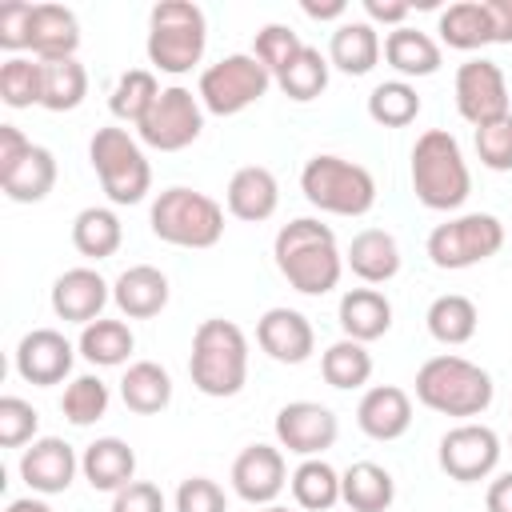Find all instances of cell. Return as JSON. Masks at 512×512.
Here are the masks:
<instances>
[{
    "mask_svg": "<svg viewBox=\"0 0 512 512\" xmlns=\"http://www.w3.org/2000/svg\"><path fill=\"white\" fill-rule=\"evenodd\" d=\"M32 56L36 60H72L80 48V20L64 4H36L32 16Z\"/></svg>",
    "mask_w": 512,
    "mask_h": 512,
    "instance_id": "484cf974",
    "label": "cell"
},
{
    "mask_svg": "<svg viewBox=\"0 0 512 512\" xmlns=\"http://www.w3.org/2000/svg\"><path fill=\"white\" fill-rule=\"evenodd\" d=\"M300 8H304V16H312V20H336V16H344V0H300Z\"/></svg>",
    "mask_w": 512,
    "mask_h": 512,
    "instance_id": "11a10c76",
    "label": "cell"
},
{
    "mask_svg": "<svg viewBox=\"0 0 512 512\" xmlns=\"http://www.w3.org/2000/svg\"><path fill=\"white\" fill-rule=\"evenodd\" d=\"M440 40L456 52H472V48H484L492 44V20H488V8L484 0H460V4H448L440 12Z\"/></svg>",
    "mask_w": 512,
    "mask_h": 512,
    "instance_id": "d6a6232c",
    "label": "cell"
},
{
    "mask_svg": "<svg viewBox=\"0 0 512 512\" xmlns=\"http://www.w3.org/2000/svg\"><path fill=\"white\" fill-rule=\"evenodd\" d=\"M76 348H80V356H84L88 364H96V368H116V364H124V360L132 356L136 336H132V328H128L124 320H104V316H100V320L84 324Z\"/></svg>",
    "mask_w": 512,
    "mask_h": 512,
    "instance_id": "836d02e7",
    "label": "cell"
},
{
    "mask_svg": "<svg viewBox=\"0 0 512 512\" xmlns=\"http://www.w3.org/2000/svg\"><path fill=\"white\" fill-rule=\"evenodd\" d=\"M112 300L108 280L96 268H68L52 284V312L68 324H92L100 320L104 304Z\"/></svg>",
    "mask_w": 512,
    "mask_h": 512,
    "instance_id": "ac0fdd59",
    "label": "cell"
},
{
    "mask_svg": "<svg viewBox=\"0 0 512 512\" xmlns=\"http://www.w3.org/2000/svg\"><path fill=\"white\" fill-rule=\"evenodd\" d=\"M384 60L400 76H432L440 72V44L420 28H392L384 36Z\"/></svg>",
    "mask_w": 512,
    "mask_h": 512,
    "instance_id": "f546056e",
    "label": "cell"
},
{
    "mask_svg": "<svg viewBox=\"0 0 512 512\" xmlns=\"http://www.w3.org/2000/svg\"><path fill=\"white\" fill-rule=\"evenodd\" d=\"M340 500L352 512H388L396 500V480L372 460H356L340 472Z\"/></svg>",
    "mask_w": 512,
    "mask_h": 512,
    "instance_id": "83f0119b",
    "label": "cell"
},
{
    "mask_svg": "<svg viewBox=\"0 0 512 512\" xmlns=\"http://www.w3.org/2000/svg\"><path fill=\"white\" fill-rule=\"evenodd\" d=\"M160 92H164V88L156 84V76H152L148 68H128V72L116 80L112 96H108V112H112L116 120H124V124H140V120L152 112V104H156Z\"/></svg>",
    "mask_w": 512,
    "mask_h": 512,
    "instance_id": "74e56055",
    "label": "cell"
},
{
    "mask_svg": "<svg viewBox=\"0 0 512 512\" xmlns=\"http://www.w3.org/2000/svg\"><path fill=\"white\" fill-rule=\"evenodd\" d=\"M188 376L196 392L204 396H236L248 380V336L240 324L212 316L192 332V356H188Z\"/></svg>",
    "mask_w": 512,
    "mask_h": 512,
    "instance_id": "3957f363",
    "label": "cell"
},
{
    "mask_svg": "<svg viewBox=\"0 0 512 512\" xmlns=\"http://www.w3.org/2000/svg\"><path fill=\"white\" fill-rule=\"evenodd\" d=\"M152 236L176 248H212L224 236V208L196 188H164L148 212Z\"/></svg>",
    "mask_w": 512,
    "mask_h": 512,
    "instance_id": "52a82bcc",
    "label": "cell"
},
{
    "mask_svg": "<svg viewBox=\"0 0 512 512\" xmlns=\"http://www.w3.org/2000/svg\"><path fill=\"white\" fill-rule=\"evenodd\" d=\"M272 256H276L280 276L304 296L332 292L340 284V272H344V256H340L336 232L328 224L312 220V216L288 220L272 240Z\"/></svg>",
    "mask_w": 512,
    "mask_h": 512,
    "instance_id": "6da1fadb",
    "label": "cell"
},
{
    "mask_svg": "<svg viewBox=\"0 0 512 512\" xmlns=\"http://www.w3.org/2000/svg\"><path fill=\"white\" fill-rule=\"evenodd\" d=\"M380 52H384L380 32L368 20H344V24H336V32L328 40V64L348 76H368L376 68Z\"/></svg>",
    "mask_w": 512,
    "mask_h": 512,
    "instance_id": "4316f807",
    "label": "cell"
},
{
    "mask_svg": "<svg viewBox=\"0 0 512 512\" xmlns=\"http://www.w3.org/2000/svg\"><path fill=\"white\" fill-rule=\"evenodd\" d=\"M208 48V20L204 8L192 0H160L148 12V60L152 68L168 72V76H184L200 64Z\"/></svg>",
    "mask_w": 512,
    "mask_h": 512,
    "instance_id": "5b68a950",
    "label": "cell"
},
{
    "mask_svg": "<svg viewBox=\"0 0 512 512\" xmlns=\"http://www.w3.org/2000/svg\"><path fill=\"white\" fill-rule=\"evenodd\" d=\"M88 160L100 176V188L112 204H140L152 192V168L144 148L124 128H96L88 144Z\"/></svg>",
    "mask_w": 512,
    "mask_h": 512,
    "instance_id": "ba28073f",
    "label": "cell"
},
{
    "mask_svg": "<svg viewBox=\"0 0 512 512\" xmlns=\"http://www.w3.org/2000/svg\"><path fill=\"white\" fill-rule=\"evenodd\" d=\"M32 152V140L16 128V124H0V180Z\"/></svg>",
    "mask_w": 512,
    "mask_h": 512,
    "instance_id": "f907efd6",
    "label": "cell"
},
{
    "mask_svg": "<svg viewBox=\"0 0 512 512\" xmlns=\"http://www.w3.org/2000/svg\"><path fill=\"white\" fill-rule=\"evenodd\" d=\"M112 300L128 320H152L168 304V276L152 264H132L116 276Z\"/></svg>",
    "mask_w": 512,
    "mask_h": 512,
    "instance_id": "7402d4cb",
    "label": "cell"
},
{
    "mask_svg": "<svg viewBox=\"0 0 512 512\" xmlns=\"http://www.w3.org/2000/svg\"><path fill=\"white\" fill-rule=\"evenodd\" d=\"M80 472V456L72 452L68 440L60 436H40L32 440V448H24L20 456V476L32 492L40 496H56V492H68V484L76 480Z\"/></svg>",
    "mask_w": 512,
    "mask_h": 512,
    "instance_id": "e0dca14e",
    "label": "cell"
},
{
    "mask_svg": "<svg viewBox=\"0 0 512 512\" xmlns=\"http://www.w3.org/2000/svg\"><path fill=\"white\" fill-rule=\"evenodd\" d=\"M136 132L156 152H180V148H188L204 132V104L188 88L172 84V88H164L156 96L152 112L136 124Z\"/></svg>",
    "mask_w": 512,
    "mask_h": 512,
    "instance_id": "8fae6325",
    "label": "cell"
},
{
    "mask_svg": "<svg viewBox=\"0 0 512 512\" xmlns=\"http://www.w3.org/2000/svg\"><path fill=\"white\" fill-rule=\"evenodd\" d=\"M344 264L364 284H388L400 272V244L384 228H364V232L352 236V244L344 252Z\"/></svg>",
    "mask_w": 512,
    "mask_h": 512,
    "instance_id": "cb8c5ba5",
    "label": "cell"
},
{
    "mask_svg": "<svg viewBox=\"0 0 512 512\" xmlns=\"http://www.w3.org/2000/svg\"><path fill=\"white\" fill-rule=\"evenodd\" d=\"M412 192L432 212H456L472 192V172L448 128H428L412 144Z\"/></svg>",
    "mask_w": 512,
    "mask_h": 512,
    "instance_id": "7a4b0ae2",
    "label": "cell"
},
{
    "mask_svg": "<svg viewBox=\"0 0 512 512\" xmlns=\"http://www.w3.org/2000/svg\"><path fill=\"white\" fill-rule=\"evenodd\" d=\"M40 88H44V64L40 60L8 56L0 64V100L8 108H32V104H40Z\"/></svg>",
    "mask_w": 512,
    "mask_h": 512,
    "instance_id": "7bdbcfd3",
    "label": "cell"
},
{
    "mask_svg": "<svg viewBox=\"0 0 512 512\" xmlns=\"http://www.w3.org/2000/svg\"><path fill=\"white\" fill-rule=\"evenodd\" d=\"M4 196L16 204H36L56 188V156L44 144H32V152L0 180Z\"/></svg>",
    "mask_w": 512,
    "mask_h": 512,
    "instance_id": "4dcf8cb0",
    "label": "cell"
},
{
    "mask_svg": "<svg viewBox=\"0 0 512 512\" xmlns=\"http://www.w3.org/2000/svg\"><path fill=\"white\" fill-rule=\"evenodd\" d=\"M320 372H324V380L332 384V388H360V384H368V376H372V352L360 344V340H336V344H328L324 348V356H320Z\"/></svg>",
    "mask_w": 512,
    "mask_h": 512,
    "instance_id": "f35d334b",
    "label": "cell"
},
{
    "mask_svg": "<svg viewBox=\"0 0 512 512\" xmlns=\"http://www.w3.org/2000/svg\"><path fill=\"white\" fill-rule=\"evenodd\" d=\"M456 112L472 124V128H484L500 116H508V80H504V68L496 60H484V56H472L456 68Z\"/></svg>",
    "mask_w": 512,
    "mask_h": 512,
    "instance_id": "4fadbf2b",
    "label": "cell"
},
{
    "mask_svg": "<svg viewBox=\"0 0 512 512\" xmlns=\"http://www.w3.org/2000/svg\"><path fill=\"white\" fill-rule=\"evenodd\" d=\"M476 156L492 172H512V112L476 128Z\"/></svg>",
    "mask_w": 512,
    "mask_h": 512,
    "instance_id": "bcb514c9",
    "label": "cell"
},
{
    "mask_svg": "<svg viewBox=\"0 0 512 512\" xmlns=\"http://www.w3.org/2000/svg\"><path fill=\"white\" fill-rule=\"evenodd\" d=\"M272 88V72L252 52H232L200 72V104L212 116H236Z\"/></svg>",
    "mask_w": 512,
    "mask_h": 512,
    "instance_id": "30bf717a",
    "label": "cell"
},
{
    "mask_svg": "<svg viewBox=\"0 0 512 512\" xmlns=\"http://www.w3.org/2000/svg\"><path fill=\"white\" fill-rule=\"evenodd\" d=\"M284 484H288V464H284V452L272 448V444H248L232 460V488L252 508L276 504Z\"/></svg>",
    "mask_w": 512,
    "mask_h": 512,
    "instance_id": "9a60e30c",
    "label": "cell"
},
{
    "mask_svg": "<svg viewBox=\"0 0 512 512\" xmlns=\"http://www.w3.org/2000/svg\"><path fill=\"white\" fill-rule=\"evenodd\" d=\"M300 192L312 208L332 216H364L376 204V180L364 164L320 152L300 172Z\"/></svg>",
    "mask_w": 512,
    "mask_h": 512,
    "instance_id": "8992f818",
    "label": "cell"
},
{
    "mask_svg": "<svg viewBox=\"0 0 512 512\" xmlns=\"http://www.w3.org/2000/svg\"><path fill=\"white\" fill-rule=\"evenodd\" d=\"M328 56H320V48H312V44H304L300 48V56L276 76V84H280V92L288 96V100H300V104H308V100H316L324 88H328Z\"/></svg>",
    "mask_w": 512,
    "mask_h": 512,
    "instance_id": "ab89813d",
    "label": "cell"
},
{
    "mask_svg": "<svg viewBox=\"0 0 512 512\" xmlns=\"http://www.w3.org/2000/svg\"><path fill=\"white\" fill-rule=\"evenodd\" d=\"M424 324H428L432 340L456 348V344H468V340L476 336L480 312H476V304H472L468 296H460V292H444V296H436V300L428 304Z\"/></svg>",
    "mask_w": 512,
    "mask_h": 512,
    "instance_id": "1f68e13d",
    "label": "cell"
},
{
    "mask_svg": "<svg viewBox=\"0 0 512 512\" xmlns=\"http://www.w3.org/2000/svg\"><path fill=\"white\" fill-rule=\"evenodd\" d=\"M72 360H76V348L56 328H32L16 344V372H20V380L40 384V388L60 384L72 372Z\"/></svg>",
    "mask_w": 512,
    "mask_h": 512,
    "instance_id": "2e32d148",
    "label": "cell"
},
{
    "mask_svg": "<svg viewBox=\"0 0 512 512\" xmlns=\"http://www.w3.org/2000/svg\"><path fill=\"white\" fill-rule=\"evenodd\" d=\"M288 484H292V496L304 512H328L340 500V472L320 456L300 460L296 472L288 476Z\"/></svg>",
    "mask_w": 512,
    "mask_h": 512,
    "instance_id": "d590c367",
    "label": "cell"
},
{
    "mask_svg": "<svg viewBox=\"0 0 512 512\" xmlns=\"http://www.w3.org/2000/svg\"><path fill=\"white\" fill-rule=\"evenodd\" d=\"M256 344L280 364H304L316 348V332L296 308H268L256 320Z\"/></svg>",
    "mask_w": 512,
    "mask_h": 512,
    "instance_id": "d6986e66",
    "label": "cell"
},
{
    "mask_svg": "<svg viewBox=\"0 0 512 512\" xmlns=\"http://www.w3.org/2000/svg\"><path fill=\"white\" fill-rule=\"evenodd\" d=\"M4 512H52V504H44V500H36V496H20V500H12Z\"/></svg>",
    "mask_w": 512,
    "mask_h": 512,
    "instance_id": "9f6ffc18",
    "label": "cell"
},
{
    "mask_svg": "<svg viewBox=\"0 0 512 512\" xmlns=\"http://www.w3.org/2000/svg\"><path fill=\"white\" fill-rule=\"evenodd\" d=\"M300 48H304V40L288 28V24H264L260 32H256V44H252V56L272 72V80L300 56Z\"/></svg>",
    "mask_w": 512,
    "mask_h": 512,
    "instance_id": "ee69618b",
    "label": "cell"
},
{
    "mask_svg": "<svg viewBox=\"0 0 512 512\" xmlns=\"http://www.w3.org/2000/svg\"><path fill=\"white\" fill-rule=\"evenodd\" d=\"M224 200H228V212H232L236 220L260 224V220H268V216L276 212V204H280V184H276V176H272L268 168L244 164V168L232 172Z\"/></svg>",
    "mask_w": 512,
    "mask_h": 512,
    "instance_id": "44dd1931",
    "label": "cell"
},
{
    "mask_svg": "<svg viewBox=\"0 0 512 512\" xmlns=\"http://www.w3.org/2000/svg\"><path fill=\"white\" fill-rule=\"evenodd\" d=\"M364 12H368V24H392V28H404V16L412 12L408 0H364Z\"/></svg>",
    "mask_w": 512,
    "mask_h": 512,
    "instance_id": "816d5d0a",
    "label": "cell"
},
{
    "mask_svg": "<svg viewBox=\"0 0 512 512\" xmlns=\"http://www.w3.org/2000/svg\"><path fill=\"white\" fill-rule=\"evenodd\" d=\"M436 460L440 468L456 480V484H476V480H488L500 464V436L488 428V424H456L440 436V448H436Z\"/></svg>",
    "mask_w": 512,
    "mask_h": 512,
    "instance_id": "7c38bea8",
    "label": "cell"
},
{
    "mask_svg": "<svg viewBox=\"0 0 512 512\" xmlns=\"http://www.w3.org/2000/svg\"><path fill=\"white\" fill-rule=\"evenodd\" d=\"M276 444L296 452V456H320L336 444L340 436V420L328 404H316V400H292L276 412Z\"/></svg>",
    "mask_w": 512,
    "mask_h": 512,
    "instance_id": "5bb4252c",
    "label": "cell"
},
{
    "mask_svg": "<svg viewBox=\"0 0 512 512\" xmlns=\"http://www.w3.org/2000/svg\"><path fill=\"white\" fill-rule=\"evenodd\" d=\"M496 396V384L492 376L464 360V356H432L420 364L416 372V400L440 416H456V420H468V416H480Z\"/></svg>",
    "mask_w": 512,
    "mask_h": 512,
    "instance_id": "277c9868",
    "label": "cell"
},
{
    "mask_svg": "<svg viewBox=\"0 0 512 512\" xmlns=\"http://www.w3.org/2000/svg\"><path fill=\"white\" fill-rule=\"evenodd\" d=\"M252 512H292V508H284V504H264V508H252Z\"/></svg>",
    "mask_w": 512,
    "mask_h": 512,
    "instance_id": "6f0895ef",
    "label": "cell"
},
{
    "mask_svg": "<svg viewBox=\"0 0 512 512\" xmlns=\"http://www.w3.org/2000/svg\"><path fill=\"white\" fill-rule=\"evenodd\" d=\"M500 248H504V224L492 212H464L428 232V260L444 272L484 264Z\"/></svg>",
    "mask_w": 512,
    "mask_h": 512,
    "instance_id": "9c48e42d",
    "label": "cell"
},
{
    "mask_svg": "<svg viewBox=\"0 0 512 512\" xmlns=\"http://www.w3.org/2000/svg\"><path fill=\"white\" fill-rule=\"evenodd\" d=\"M120 400L128 412L136 416H156L172 404V376L168 368H160L156 360H136L128 364L124 380H120Z\"/></svg>",
    "mask_w": 512,
    "mask_h": 512,
    "instance_id": "f1b7e54d",
    "label": "cell"
},
{
    "mask_svg": "<svg viewBox=\"0 0 512 512\" xmlns=\"http://www.w3.org/2000/svg\"><path fill=\"white\" fill-rule=\"evenodd\" d=\"M356 424L368 440H400L412 428V400L396 384H376L356 404Z\"/></svg>",
    "mask_w": 512,
    "mask_h": 512,
    "instance_id": "ffe728a7",
    "label": "cell"
},
{
    "mask_svg": "<svg viewBox=\"0 0 512 512\" xmlns=\"http://www.w3.org/2000/svg\"><path fill=\"white\" fill-rule=\"evenodd\" d=\"M176 512H228V496L208 476H188L176 488Z\"/></svg>",
    "mask_w": 512,
    "mask_h": 512,
    "instance_id": "7dc6e473",
    "label": "cell"
},
{
    "mask_svg": "<svg viewBox=\"0 0 512 512\" xmlns=\"http://www.w3.org/2000/svg\"><path fill=\"white\" fill-rule=\"evenodd\" d=\"M80 472L96 492H120L136 480V452L120 436H100L84 448Z\"/></svg>",
    "mask_w": 512,
    "mask_h": 512,
    "instance_id": "603a6c76",
    "label": "cell"
},
{
    "mask_svg": "<svg viewBox=\"0 0 512 512\" xmlns=\"http://www.w3.org/2000/svg\"><path fill=\"white\" fill-rule=\"evenodd\" d=\"M484 508H488V512H512V472H500V476L488 484Z\"/></svg>",
    "mask_w": 512,
    "mask_h": 512,
    "instance_id": "db71d44e",
    "label": "cell"
},
{
    "mask_svg": "<svg viewBox=\"0 0 512 512\" xmlns=\"http://www.w3.org/2000/svg\"><path fill=\"white\" fill-rule=\"evenodd\" d=\"M44 64V88H40V108L48 112H72L88 96V72L84 64L72 60H40Z\"/></svg>",
    "mask_w": 512,
    "mask_h": 512,
    "instance_id": "8d00e7d4",
    "label": "cell"
},
{
    "mask_svg": "<svg viewBox=\"0 0 512 512\" xmlns=\"http://www.w3.org/2000/svg\"><path fill=\"white\" fill-rule=\"evenodd\" d=\"M368 116L384 128H404L420 116V96L408 80H384L368 92Z\"/></svg>",
    "mask_w": 512,
    "mask_h": 512,
    "instance_id": "60d3db41",
    "label": "cell"
},
{
    "mask_svg": "<svg viewBox=\"0 0 512 512\" xmlns=\"http://www.w3.org/2000/svg\"><path fill=\"white\" fill-rule=\"evenodd\" d=\"M36 428H40V412L20 400V396H0V444L4 448H20V444H32L36 440Z\"/></svg>",
    "mask_w": 512,
    "mask_h": 512,
    "instance_id": "f6af8a7d",
    "label": "cell"
},
{
    "mask_svg": "<svg viewBox=\"0 0 512 512\" xmlns=\"http://www.w3.org/2000/svg\"><path fill=\"white\" fill-rule=\"evenodd\" d=\"M120 240H124V228H120V216L112 208L92 204V208H80L76 212V220H72V244H76L80 256L104 260V256H112L120 248Z\"/></svg>",
    "mask_w": 512,
    "mask_h": 512,
    "instance_id": "e575fe53",
    "label": "cell"
},
{
    "mask_svg": "<svg viewBox=\"0 0 512 512\" xmlns=\"http://www.w3.org/2000/svg\"><path fill=\"white\" fill-rule=\"evenodd\" d=\"M108 400H112L108 384H104L100 376L84 372V376H76V380L64 388V396H60V412H64L68 424L88 428V424H96V420L108 412Z\"/></svg>",
    "mask_w": 512,
    "mask_h": 512,
    "instance_id": "b9f144b4",
    "label": "cell"
},
{
    "mask_svg": "<svg viewBox=\"0 0 512 512\" xmlns=\"http://www.w3.org/2000/svg\"><path fill=\"white\" fill-rule=\"evenodd\" d=\"M336 320L344 328L348 340H380L388 328H392V300L376 288H348L340 296V308H336Z\"/></svg>",
    "mask_w": 512,
    "mask_h": 512,
    "instance_id": "d4e9b609",
    "label": "cell"
},
{
    "mask_svg": "<svg viewBox=\"0 0 512 512\" xmlns=\"http://www.w3.org/2000/svg\"><path fill=\"white\" fill-rule=\"evenodd\" d=\"M32 16H36V4H28V0L0 4V48H8V52L28 48L32 44Z\"/></svg>",
    "mask_w": 512,
    "mask_h": 512,
    "instance_id": "c3c4849f",
    "label": "cell"
},
{
    "mask_svg": "<svg viewBox=\"0 0 512 512\" xmlns=\"http://www.w3.org/2000/svg\"><path fill=\"white\" fill-rule=\"evenodd\" d=\"M112 512H164V492L148 480H132L128 488L112 492Z\"/></svg>",
    "mask_w": 512,
    "mask_h": 512,
    "instance_id": "681fc988",
    "label": "cell"
},
{
    "mask_svg": "<svg viewBox=\"0 0 512 512\" xmlns=\"http://www.w3.org/2000/svg\"><path fill=\"white\" fill-rule=\"evenodd\" d=\"M492 20V44H512V0H484Z\"/></svg>",
    "mask_w": 512,
    "mask_h": 512,
    "instance_id": "f5cc1de1",
    "label": "cell"
}]
</instances>
